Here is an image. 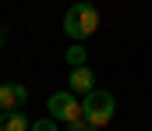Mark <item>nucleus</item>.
<instances>
[{
  "instance_id": "f257e3e1",
  "label": "nucleus",
  "mask_w": 152,
  "mask_h": 131,
  "mask_svg": "<svg viewBox=\"0 0 152 131\" xmlns=\"http://www.w3.org/2000/svg\"><path fill=\"white\" fill-rule=\"evenodd\" d=\"M96 29H99V11H96L92 4H75V7H67V14H64V32H67V39H75V46H81V39H88V36H96Z\"/></svg>"
},
{
  "instance_id": "f03ea898",
  "label": "nucleus",
  "mask_w": 152,
  "mask_h": 131,
  "mask_svg": "<svg viewBox=\"0 0 152 131\" xmlns=\"http://www.w3.org/2000/svg\"><path fill=\"white\" fill-rule=\"evenodd\" d=\"M113 110H117V103L106 89H96V92H88L81 99V121L92 124V128H106L113 121Z\"/></svg>"
},
{
  "instance_id": "7ed1b4c3",
  "label": "nucleus",
  "mask_w": 152,
  "mask_h": 131,
  "mask_svg": "<svg viewBox=\"0 0 152 131\" xmlns=\"http://www.w3.org/2000/svg\"><path fill=\"white\" fill-rule=\"evenodd\" d=\"M46 113H50L53 124H78L81 121V103L71 92H53L46 99Z\"/></svg>"
},
{
  "instance_id": "20e7f679",
  "label": "nucleus",
  "mask_w": 152,
  "mask_h": 131,
  "mask_svg": "<svg viewBox=\"0 0 152 131\" xmlns=\"http://www.w3.org/2000/svg\"><path fill=\"white\" fill-rule=\"evenodd\" d=\"M25 103H28V89L25 85H18V82L0 85V113H18Z\"/></svg>"
},
{
  "instance_id": "39448f33",
  "label": "nucleus",
  "mask_w": 152,
  "mask_h": 131,
  "mask_svg": "<svg viewBox=\"0 0 152 131\" xmlns=\"http://www.w3.org/2000/svg\"><path fill=\"white\" fill-rule=\"evenodd\" d=\"M67 92H71V96H88V92H96V71H92L88 64H85V67H78V71H71Z\"/></svg>"
},
{
  "instance_id": "423d86ee",
  "label": "nucleus",
  "mask_w": 152,
  "mask_h": 131,
  "mask_svg": "<svg viewBox=\"0 0 152 131\" xmlns=\"http://www.w3.org/2000/svg\"><path fill=\"white\" fill-rule=\"evenodd\" d=\"M28 124H32V121H28L21 110H18V113H4V117H0V131H28Z\"/></svg>"
},
{
  "instance_id": "0eeeda50",
  "label": "nucleus",
  "mask_w": 152,
  "mask_h": 131,
  "mask_svg": "<svg viewBox=\"0 0 152 131\" xmlns=\"http://www.w3.org/2000/svg\"><path fill=\"white\" fill-rule=\"evenodd\" d=\"M64 60L71 64V67H85V60H88V53H85V46H67V53H64Z\"/></svg>"
},
{
  "instance_id": "6e6552de",
  "label": "nucleus",
  "mask_w": 152,
  "mask_h": 131,
  "mask_svg": "<svg viewBox=\"0 0 152 131\" xmlns=\"http://www.w3.org/2000/svg\"><path fill=\"white\" fill-rule=\"evenodd\" d=\"M28 131H57V124H53L50 117H39V121H32V124H28Z\"/></svg>"
},
{
  "instance_id": "1a4fd4ad",
  "label": "nucleus",
  "mask_w": 152,
  "mask_h": 131,
  "mask_svg": "<svg viewBox=\"0 0 152 131\" xmlns=\"http://www.w3.org/2000/svg\"><path fill=\"white\" fill-rule=\"evenodd\" d=\"M67 131H99V128H92V124H85V121H78V124H67Z\"/></svg>"
},
{
  "instance_id": "9d476101",
  "label": "nucleus",
  "mask_w": 152,
  "mask_h": 131,
  "mask_svg": "<svg viewBox=\"0 0 152 131\" xmlns=\"http://www.w3.org/2000/svg\"><path fill=\"white\" fill-rule=\"evenodd\" d=\"M0 46H4V29H0Z\"/></svg>"
},
{
  "instance_id": "9b49d317",
  "label": "nucleus",
  "mask_w": 152,
  "mask_h": 131,
  "mask_svg": "<svg viewBox=\"0 0 152 131\" xmlns=\"http://www.w3.org/2000/svg\"><path fill=\"white\" fill-rule=\"evenodd\" d=\"M0 117H4V113H0Z\"/></svg>"
}]
</instances>
